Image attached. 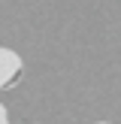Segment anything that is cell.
Here are the masks:
<instances>
[{"label": "cell", "instance_id": "7a4b0ae2", "mask_svg": "<svg viewBox=\"0 0 121 124\" xmlns=\"http://www.w3.org/2000/svg\"><path fill=\"white\" fill-rule=\"evenodd\" d=\"M0 124H9V112H6L3 103H0Z\"/></svg>", "mask_w": 121, "mask_h": 124}, {"label": "cell", "instance_id": "3957f363", "mask_svg": "<svg viewBox=\"0 0 121 124\" xmlns=\"http://www.w3.org/2000/svg\"><path fill=\"white\" fill-rule=\"evenodd\" d=\"M94 124H112V121H94Z\"/></svg>", "mask_w": 121, "mask_h": 124}, {"label": "cell", "instance_id": "6da1fadb", "mask_svg": "<svg viewBox=\"0 0 121 124\" xmlns=\"http://www.w3.org/2000/svg\"><path fill=\"white\" fill-rule=\"evenodd\" d=\"M24 70V61L15 48H6L0 46V91H9L18 85V76Z\"/></svg>", "mask_w": 121, "mask_h": 124}]
</instances>
